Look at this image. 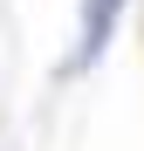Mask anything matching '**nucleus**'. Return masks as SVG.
I'll return each instance as SVG.
<instances>
[{"label":"nucleus","instance_id":"f257e3e1","mask_svg":"<svg viewBox=\"0 0 144 151\" xmlns=\"http://www.w3.org/2000/svg\"><path fill=\"white\" fill-rule=\"evenodd\" d=\"M117 14H124V0H82V41H76V69H89V62L110 48Z\"/></svg>","mask_w":144,"mask_h":151}]
</instances>
